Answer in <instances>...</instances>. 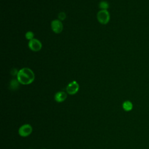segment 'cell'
<instances>
[{"label":"cell","instance_id":"3","mask_svg":"<svg viewBox=\"0 0 149 149\" xmlns=\"http://www.w3.org/2000/svg\"><path fill=\"white\" fill-rule=\"evenodd\" d=\"M33 132V127L30 124H24L21 126L18 130L19 134L23 137H26L30 135Z\"/></svg>","mask_w":149,"mask_h":149},{"label":"cell","instance_id":"2","mask_svg":"<svg viewBox=\"0 0 149 149\" xmlns=\"http://www.w3.org/2000/svg\"><path fill=\"white\" fill-rule=\"evenodd\" d=\"M97 18L101 24H106L110 20V15L107 10H101L97 13Z\"/></svg>","mask_w":149,"mask_h":149},{"label":"cell","instance_id":"10","mask_svg":"<svg viewBox=\"0 0 149 149\" xmlns=\"http://www.w3.org/2000/svg\"><path fill=\"white\" fill-rule=\"evenodd\" d=\"M99 7L101 9V10H107L109 8V3L105 1H101L99 3Z\"/></svg>","mask_w":149,"mask_h":149},{"label":"cell","instance_id":"11","mask_svg":"<svg viewBox=\"0 0 149 149\" xmlns=\"http://www.w3.org/2000/svg\"><path fill=\"white\" fill-rule=\"evenodd\" d=\"M25 37L28 40H31L34 38V33L32 31H27L25 34Z\"/></svg>","mask_w":149,"mask_h":149},{"label":"cell","instance_id":"13","mask_svg":"<svg viewBox=\"0 0 149 149\" xmlns=\"http://www.w3.org/2000/svg\"><path fill=\"white\" fill-rule=\"evenodd\" d=\"M18 72H19V71H17L16 69H13L12 70V71H11L10 73H11V74H12L13 76H15V75L17 76V73H18Z\"/></svg>","mask_w":149,"mask_h":149},{"label":"cell","instance_id":"1","mask_svg":"<svg viewBox=\"0 0 149 149\" xmlns=\"http://www.w3.org/2000/svg\"><path fill=\"white\" fill-rule=\"evenodd\" d=\"M16 77L18 81L23 85L31 84L35 79L33 71L28 68H23L19 70Z\"/></svg>","mask_w":149,"mask_h":149},{"label":"cell","instance_id":"4","mask_svg":"<svg viewBox=\"0 0 149 149\" xmlns=\"http://www.w3.org/2000/svg\"><path fill=\"white\" fill-rule=\"evenodd\" d=\"M66 92L70 95H74L76 94L79 90V84L78 83L74 80L69 83L66 86Z\"/></svg>","mask_w":149,"mask_h":149},{"label":"cell","instance_id":"7","mask_svg":"<svg viewBox=\"0 0 149 149\" xmlns=\"http://www.w3.org/2000/svg\"><path fill=\"white\" fill-rule=\"evenodd\" d=\"M67 98V94L64 91H58L54 96L55 100L58 102H62L64 101Z\"/></svg>","mask_w":149,"mask_h":149},{"label":"cell","instance_id":"12","mask_svg":"<svg viewBox=\"0 0 149 149\" xmlns=\"http://www.w3.org/2000/svg\"><path fill=\"white\" fill-rule=\"evenodd\" d=\"M58 18H59V20H61V21L64 20L66 18V13L63 12H61L59 13Z\"/></svg>","mask_w":149,"mask_h":149},{"label":"cell","instance_id":"5","mask_svg":"<svg viewBox=\"0 0 149 149\" xmlns=\"http://www.w3.org/2000/svg\"><path fill=\"white\" fill-rule=\"evenodd\" d=\"M28 45L29 48L34 52L39 51L42 48V44L41 41L36 38H33L30 40Z\"/></svg>","mask_w":149,"mask_h":149},{"label":"cell","instance_id":"6","mask_svg":"<svg viewBox=\"0 0 149 149\" xmlns=\"http://www.w3.org/2000/svg\"><path fill=\"white\" fill-rule=\"evenodd\" d=\"M51 27L52 30L56 34H59L61 33L63 30V24L61 21L58 19L52 20L51 22Z\"/></svg>","mask_w":149,"mask_h":149},{"label":"cell","instance_id":"9","mask_svg":"<svg viewBox=\"0 0 149 149\" xmlns=\"http://www.w3.org/2000/svg\"><path fill=\"white\" fill-rule=\"evenodd\" d=\"M19 82L18 81L17 79H13L11 80L10 83V88L13 90H15L16 89H17L19 86Z\"/></svg>","mask_w":149,"mask_h":149},{"label":"cell","instance_id":"8","mask_svg":"<svg viewBox=\"0 0 149 149\" xmlns=\"http://www.w3.org/2000/svg\"><path fill=\"white\" fill-rule=\"evenodd\" d=\"M122 108L125 111L129 112L132 110V109L133 108V105L130 101L126 100L123 102Z\"/></svg>","mask_w":149,"mask_h":149}]
</instances>
